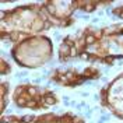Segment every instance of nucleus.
I'll return each instance as SVG.
<instances>
[{"label":"nucleus","mask_w":123,"mask_h":123,"mask_svg":"<svg viewBox=\"0 0 123 123\" xmlns=\"http://www.w3.org/2000/svg\"><path fill=\"white\" fill-rule=\"evenodd\" d=\"M55 104H56V97H55V94L48 92L46 95H43V105H46V108L49 106V105H55Z\"/></svg>","instance_id":"obj_1"},{"label":"nucleus","mask_w":123,"mask_h":123,"mask_svg":"<svg viewBox=\"0 0 123 123\" xmlns=\"http://www.w3.org/2000/svg\"><path fill=\"white\" fill-rule=\"evenodd\" d=\"M84 38H85V43H87V46L94 45V43H95V41H97V37H95L94 34H87Z\"/></svg>","instance_id":"obj_2"},{"label":"nucleus","mask_w":123,"mask_h":123,"mask_svg":"<svg viewBox=\"0 0 123 123\" xmlns=\"http://www.w3.org/2000/svg\"><path fill=\"white\" fill-rule=\"evenodd\" d=\"M21 119V123H34L35 122V116L32 115H25L23 117H20Z\"/></svg>","instance_id":"obj_3"},{"label":"nucleus","mask_w":123,"mask_h":123,"mask_svg":"<svg viewBox=\"0 0 123 123\" xmlns=\"http://www.w3.org/2000/svg\"><path fill=\"white\" fill-rule=\"evenodd\" d=\"M27 92L31 97H37L39 94V88H37V87H27Z\"/></svg>","instance_id":"obj_4"},{"label":"nucleus","mask_w":123,"mask_h":123,"mask_svg":"<svg viewBox=\"0 0 123 123\" xmlns=\"http://www.w3.org/2000/svg\"><path fill=\"white\" fill-rule=\"evenodd\" d=\"M76 56H78V50H77L76 46H73L70 49V57H76Z\"/></svg>","instance_id":"obj_5"},{"label":"nucleus","mask_w":123,"mask_h":123,"mask_svg":"<svg viewBox=\"0 0 123 123\" xmlns=\"http://www.w3.org/2000/svg\"><path fill=\"white\" fill-rule=\"evenodd\" d=\"M78 56H80V57H81L83 60H90V59H91V55L87 53V52H83V53H80Z\"/></svg>","instance_id":"obj_6"},{"label":"nucleus","mask_w":123,"mask_h":123,"mask_svg":"<svg viewBox=\"0 0 123 123\" xmlns=\"http://www.w3.org/2000/svg\"><path fill=\"white\" fill-rule=\"evenodd\" d=\"M50 27H52V23H50V21H45V23L42 24V28H43V30H49Z\"/></svg>","instance_id":"obj_7"},{"label":"nucleus","mask_w":123,"mask_h":123,"mask_svg":"<svg viewBox=\"0 0 123 123\" xmlns=\"http://www.w3.org/2000/svg\"><path fill=\"white\" fill-rule=\"evenodd\" d=\"M113 60H115V57H112V56H111V57H105V62H106L108 64H112Z\"/></svg>","instance_id":"obj_8"},{"label":"nucleus","mask_w":123,"mask_h":123,"mask_svg":"<svg viewBox=\"0 0 123 123\" xmlns=\"http://www.w3.org/2000/svg\"><path fill=\"white\" fill-rule=\"evenodd\" d=\"M1 123H8V122H1Z\"/></svg>","instance_id":"obj_9"},{"label":"nucleus","mask_w":123,"mask_h":123,"mask_svg":"<svg viewBox=\"0 0 123 123\" xmlns=\"http://www.w3.org/2000/svg\"><path fill=\"white\" fill-rule=\"evenodd\" d=\"M81 123H83V122H81Z\"/></svg>","instance_id":"obj_10"}]
</instances>
